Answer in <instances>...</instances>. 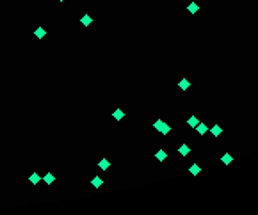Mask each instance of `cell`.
<instances>
[{"instance_id": "obj_1", "label": "cell", "mask_w": 258, "mask_h": 215, "mask_svg": "<svg viewBox=\"0 0 258 215\" xmlns=\"http://www.w3.org/2000/svg\"><path fill=\"white\" fill-rule=\"evenodd\" d=\"M153 128L157 130V132H160L162 135H167V133L171 132V126H169L167 123H164V121H160V119H157V121L153 123Z\"/></svg>"}, {"instance_id": "obj_2", "label": "cell", "mask_w": 258, "mask_h": 215, "mask_svg": "<svg viewBox=\"0 0 258 215\" xmlns=\"http://www.w3.org/2000/svg\"><path fill=\"white\" fill-rule=\"evenodd\" d=\"M194 128L198 130V133H199V135H205V133L208 132V126H206L205 123H198L196 126H194Z\"/></svg>"}, {"instance_id": "obj_3", "label": "cell", "mask_w": 258, "mask_h": 215, "mask_svg": "<svg viewBox=\"0 0 258 215\" xmlns=\"http://www.w3.org/2000/svg\"><path fill=\"white\" fill-rule=\"evenodd\" d=\"M178 153L182 155V156H187V155L191 153V148H189L187 144H180V148H178Z\"/></svg>"}, {"instance_id": "obj_4", "label": "cell", "mask_w": 258, "mask_h": 215, "mask_svg": "<svg viewBox=\"0 0 258 215\" xmlns=\"http://www.w3.org/2000/svg\"><path fill=\"white\" fill-rule=\"evenodd\" d=\"M91 185H93L94 188H100L103 185V178H100V176H94L93 180H91Z\"/></svg>"}, {"instance_id": "obj_5", "label": "cell", "mask_w": 258, "mask_h": 215, "mask_svg": "<svg viewBox=\"0 0 258 215\" xmlns=\"http://www.w3.org/2000/svg\"><path fill=\"white\" fill-rule=\"evenodd\" d=\"M155 158H157L158 162H164L165 158H167V153H165L164 149H158V151L155 153Z\"/></svg>"}, {"instance_id": "obj_6", "label": "cell", "mask_w": 258, "mask_h": 215, "mask_svg": "<svg viewBox=\"0 0 258 215\" xmlns=\"http://www.w3.org/2000/svg\"><path fill=\"white\" fill-rule=\"evenodd\" d=\"M178 87H180V89H182V91H187V89H189V87H191V82H189V80H187V78H182V80H180V82H178Z\"/></svg>"}, {"instance_id": "obj_7", "label": "cell", "mask_w": 258, "mask_h": 215, "mask_svg": "<svg viewBox=\"0 0 258 215\" xmlns=\"http://www.w3.org/2000/svg\"><path fill=\"white\" fill-rule=\"evenodd\" d=\"M210 133H212V135H214V137H219V135H221V133H223V128H221V126H219V124H214V126H212V128H210Z\"/></svg>"}, {"instance_id": "obj_8", "label": "cell", "mask_w": 258, "mask_h": 215, "mask_svg": "<svg viewBox=\"0 0 258 215\" xmlns=\"http://www.w3.org/2000/svg\"><path fill=\"white\" fill-rule=\"evenodd\" d=\"M187 11H189L191 14H196L198 11H199V5H198L196 2H191V4H189V7H187Z\"/></svg>"}, {"instance_id": "obj_9", "label": "cell", "mask_w": 258, "mask_h": 215, "mask_svg": "<svg viewBox=\"0 0 258 215\" xmlns=\"http://www.w3.org/2000/svg\"><path fill=\"white\" fill-rule=\"evenodd\" d=\"M80 21H82V25H84V27H89V25L93 23V18H91L89 14H84L82 18H80Z\"/></svg>"}, {"instance_id": "obj_10", "label": "cell", "mask_w": 258, "mask_h": 215, "mask_svg": "<svg viewBox=\"0 0 258 215\" xmlns=\"http://www.w3.org/2000/svg\"><path fill=\"white\" fill-rule=\"evenodd\" d=\"M41 180H43V181H45L46 185H52V183H53V180H55V178H53V174H52V173H46V174H45V176L41 178Z\"/></svg>"}, {"instance_id": "obj_11", "label": "cell", "mask_w": 258, "mask_h": 215, "mask_svg": "<svg viewBox=\"0 0 258 215\" xmlns=\"http://www.w3.org/2000/svg\"><path fill=\"white\" fill-rule=\"evenodd\" d=\"M112 117L114 119H118V121H121V119L125 117V112L121 110V109H118V110H114L112 112Z\"/></svg>"}, {"instance_id": "obj_12", "label": "cell", "mask_w": 258, "mask_h": 215, "mask_svg": "<svg viewBox=\"0 0 258 215\" xmlns=\"http://www.w3.org/2000/svg\"><path fill=\"white\" fill-rule=\"evenodd\" d=\"M45 34H46V32H45V29H43V27H38V29L34 30V36H36L38 39H41V38H45Z\"/></svg>"}, {"instance_id": "obj_13", "label": "cell", "mask_w": 258, "mask_h": 215, "mask_svg": "<svg viewBox=\"0 0 258 215\" xmlns=\"http://www.w3.org/2000/svg\"><path fill=\"white\" fill-rule=\"evenodd\" d=\"M29 180H31V183H32V185H38V183H39V180H41V178H39V174H38V173H32Z\"/></svg>"}, {"instance_id": "obj_14", "label": "cell", "mask_w": 258, "mask_h": 215, "mask_svg": "<svg viewBox=\"0 0 258 215\" xmlns=\"http://www.w3.org/2000/svg\"><path fill=\"white\" fill-rule=\"evenodd\" d=\"M231 160H233V156H231L230 153H224L223 156H221V162H223V164H230Z\"/></svg>"}, {"instance_id": "obj_15", "label": "cell", "mask_w": 258, "mask_h": 215, "mask_svg": "<svg viewBox=\"0 0 258 215\" xmlns=\"http://www.w3.org/2000/svg\"><path fill=\"white\" fill-rule=\"evenodd\" d=\"M198 123H199V119H198L196 116H191V117H189V121H187V124H189V126H192V128H194Z\"/></svg>"}, {"instance_id": "obj_16", "label": "cell", "mask_w": 258, "mask_h": 215, "mask_svg": "<svg viewBox=\"0 0 258 215\" xmlns=\"http://www.w3.org/2000/svg\"><path fill=\"white\" fill-rule=\"evenodd\" d=\"M109 160H107V158H102V160H100V164H98V167H100V169H103V171H105V169H109Z\"/></svg>"}, {"instance_id": "obj_17", "label": "cell", "mask_w": 258, "mask_h": 215, "mask_svg": "<svg viewBox=\"0 0 258 215\" xmlns=\"http://www.w3.org/2000/svg\"><path fill=\"white\" fill-rule=\"evenodd\" d=\"M199 171H201V167H199L198 164H192V165H191V169H189V173H191V174H198Z\"/></svg>"}, {"instance_id": "obj_18", "label": "cell", "mask_w": 258, "mask_h": 215, "mask_svg": "<svg viewBox=\"0 0 258 215\" xmlns=\"http://www.w3.org/2000/svg\"><path fill=\"white\" fill-rule=\"evenodd\" d=\"M61 2H62V0H61Z\"/></svg>"}]
</instances>
